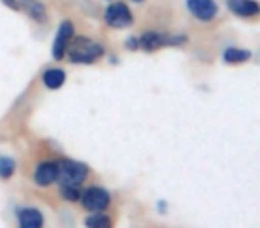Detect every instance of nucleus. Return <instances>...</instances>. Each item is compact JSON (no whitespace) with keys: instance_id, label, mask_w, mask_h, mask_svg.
<instances>
[{"instance_id":"nucleus-1","label":"nucleus","mask_w":260,"mask_h":228,"mask_svg":"<svg viewBox=\"0 0 260 228\" xmlns=\"http://www.w3.org/2000/svg\"><path fill=\"white\" fill-rule=\"evenodd\" d=\"M66 54L73 64H93L105 54V48L91 38L73 36L68 43Z\"/></svg>"},{"instance_id":"nucleus-2","label":"nucleus","mask_w":260,"mask_h":228,"mask_svg":"<svg viewBox=\"0 0 260 228\" xmlns=\"http://www.w3.org/2000/svg\"><path fill=\"white\" fill-rule=\"evenodd\" d=\"M89 170L86 164L72 159H61L57 160V182L68 185H80L86 182Z\"/></svg>"},{"instance_id":"nucleus-3","label":"nucleus","mask_w":260,"mask_h":228,"mask_svg":"<svg viewBox=\"0 0 260 228\" xmlns=\"http://www.w3.org/2000/svg\"><path fill=\"white\" fill-rule=\"evenodd\" d=\"M104 18H105V23H107L109 27H112V29H126V27H130L134 23V15H132L128 6H126L125 2H121V0L111 2V4L107 6Z\"/></svg>"},{"instance_id":"nucleus-4","label":"nucleus","mask_w":260,"mask_h":228,"mask_svg":"<svg viewBox=\"0 0 260 228\" xmlns=\"http://www.w3.org/2000/svg\"><path fill=\"white\" fill-rule=\"evenodd\" d=\"M80 202L87 212H104L111 205V194L107 189L93 185V187H87L86 191H82Z\"/></svg>"},{"instance_id":"nucleus-5","label":"nucleus","mask_w":260,"mask_h":228,"mask_svg":"<svg viewBox=\"0 0 260 228\" xmlns=\"http://www.w3.org/2000/svg\"><path fill=\"white\" fill-rule=\"evenodd\" d=\"M73 36H75V25H73L70 20H64V22L59 23L54 43H52V57H54L55 61L64 59L66 48H68V43Z\"/></svg>"},{"instance_id":"nucleus-6","label":"nucleus","mask_w":260,"mask_h":228,"mask_svg":"<svg viewBox=\"0 0 260 228\" xmlns=\"http://www.w3.org/2000/svg\"><path fill=\"white\" fill-rule=\"evenodd\" d=\"M185 8L200 22H210L219 11L216 0H185Z\"/></svg>"},{"instance_id":"nucleus-7","label":"nucleus","mask_w":260,"mask_h":228,"mask_svg":"<svg viewBox=\"0 0 260 228\" xmlns=\"http://www.w3.org/2000/svg\"><path fill=\"white\" fill-rule=\"evenodd\" d=\"M34 182L40 187H48L54 182H57V162L43 160V162L38 164L36 171H34Z\"/></svg>"},{"instance_id":"nucleus-8","label":"nucleus","mask_w":260,"mask_h":228,"mask_svg":"<svg viewBox=\"0 0 260 228\" xmlns=\"http://www.w3.org/2000/svg\"><path fill=\"white\" fill-rule=\"evenodd\" d=\"M226 6L234 15L241 18H251L260 13V6L256 0H226Z\"/></svg>"},{"instance_id":"nucleus-9","label":"nucleus","mask_w":260,"mask_h":228,"mask_svg":"<svg viewBox=\"0 0 260 228\" xmlns=\"http://www.w3.org/2000/svg\"><path fill=\"white\" fill-rule=\"evenodd\" d=\"M162 47H168V34L148 30L139 38V48H143L145 52H155Z\"/></svg>"},{"instance_id":"nucleus-10","label":"nucleus","mask_w":260,"mask_h":228,"mask_svg":"<svg viewBox=\"0 0 260 228\" xmlns=\"http://www.w3.org/2000/svg\"><path fill=\"white\" fill-rule=\"evenodd\" d=\"M43 214L34 207H25L18 212V228H43Z\"/></svg>"},{"instance_id":"nucleus-11","label":"nucleus","mask_w":260,"mask_h":228,"mask_svg":"<svg viewBox=\"0 0 260 228\" xmlns=\"http://www.w3.org/2000/svg\"><path fill=\"white\" fill-rule=\"evenodd\" d=\"M41 80L47 89H61L66 82V72L62 68H47L41 75Z\"/></svg>"},{"instance_id":"nucleus-12","label":"nucleus","mask_w":260,"mask_h":228,"mask_svg":"<svg viewBox=\"0 0 260 228\" xmlns=\"http://www.w3.org/2000/svg\"><path fill=\"white\" fill-rule=\"evenodd\" d=\"M20 9H23L38 23H43L47 20V9L40 0H20Z\"/></svg>"},{"instance_id":"nucleus-13","label":"nucleus","mask_w":260,"mask_h":228,"mask_svg":"<svg viewBox=\"0 0 260 228\" xmlns=\"http://www.w3.org/2000/svg\"><path fill=\"white\" fill-rule=\"evenodd\" d=\"M251 59V50H246V48H235L230 47L223 52V61L226 64H241Z\"/></svg>"},{"instance_id":"nucleus-14","label":"nucleus","mask_w":260,"mask_h":228,"mask_svg":"<svg viewBox=\"0 0 260 228\" xmlns=\"http://www.w3.org/2000/svg\"><path fill=\"white\" fill-rule=\"evenodd\" d=\"M86 228H112V219L107 214H91L84 221Z\"/></svg>"},{"instance_id":"nucleus-15","label":"nucleus","mask_w":260,"mask_h":228,"mask_svg":"<svg viewBox=\"0 0 260 228\" xmlns=\"http://www.w3.org/2000/svg\"><path fill=\"white\" fill-rule=\"evenodd\" d=\"M59 192H61L62 200L64 202H80V196H82V189L80 185H68V184H61L59 185Z\"/></svg>"},{"instance_id":"nucleus-16","label":"nucleus","mask_w":260,"mask_h":228,"mask_svg":"<svg viewBox=\"0 0 260 228\" xmlns=\"http://www.w3.org/2000/svg\"><path fill=\"white\" fill-rule=\"evenodd\" d=\"M16 171V162L11 157H0V178L9 180Z\"/></svg>"},{"instance_id":"nucleus-17","label":"nucleus","mask_w":260,"mask_h":228,"mask_svg":"<svg viewBox=\"0 0 260 228\" xmlns=\"http://www.w3.org/2000/svg\"><path fill=\"white\" fill-rule=\"evenodd\" d=\"M125 48H126V50H132V52L138 50V48H139V38H134V36L126 38Z\"/></svg>"},{"instance_id":"nucleus-18","label":"nucleus","mask_w":260,"mask_h":228,"mask_svg":"<svg viewBox=\"0 0 260 228\" xmlns=\"http://www.w3.org/2000/svg\"><path fill=\"white\" fill-rule=\"evenodd\" d=\"M8 8L15 9V11H20V0H2Z\"/></svg>"},{"instance_id":"nucleus-19","label":"nucleus","mask_w":260,"mask_h":228,"mask_svg":"<svg viewBox=\"0 0 260 228\" xmlns=\"http://www.w3.org/2000/svg\"><path fill=\"white\" fill-rule=\"evenodd\" d=\"M132 2H143V0H132Z\"/></svg>"}]
</instances>
